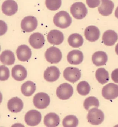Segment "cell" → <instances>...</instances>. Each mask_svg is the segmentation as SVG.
Here are the masks:
<instances>
[{
	"mask_svg": "<svg viewBox=\"0 0 118 127\" xmlns=\"http://www.w3.org/2000/svg\"><path fill=\"white\" fill-rule=\"evenodd\" d=\"M115 16L118 19V6L116 9L115 12Z\"/></svg>",
	"mask_w": 118,
	"mask_h": 127,
	"instance_id": "cell-35",
	"label": "cell"
},
{
	"mask_svg": "<svg viewBox=\"0 0 118 127\" xmlns=\"http://www.w3.org/2000/svg\"><path fill=\"white\" fill-rule=\"evenodd\" d=\"M16 54L19 60L21 62H26L30 59L32 52L28 46L25 45H22L18 47Z\"/></svg>",
	"mask_w": 118,
	"mask_h": 127,
	"instance_id": "cell-14",
	"label": "cell"
},
{
	"mask_svg": "<svg viewBox=\"0 0 118 127\" xmlns=\"http://www.w3.org/2000/svg\"><path fill=\"white\" fill-rule=\"evenodd\" d=\"M61 0H46L45 4L48 9L55 11L59 9L61 6Z\"/></svg>",
	"mask_w": 118,
	"mask_h": 127,
	"instance_id": "cell-31",
	"label": "cell"
},
{
	"mask_svg": "<svg viewBox=\"0 0 118 127\" xmlns=\"http://www.w3.org/2000/svg\"><path fill=\"white\" fill-rule=\"evenodd\" d=\"M18 4L13 0H6L2 4L1 9L4 14L8 16H11L18 11Z\"/></svg>",
	"mask_w": 118,
	"mask_h": 127,
	"instance_id": "cell-12",
	"label": "cell"
},
{
	"mask_svg": "<svg viewBox=\"0 0 118 127\" xmlns=\"http://www.w3.org/2000/svg\"><path fill=\"white\" fill-rule=\"evenodd\" d=\"M101 3L98 7L99 13L103 16H108L112 14L114 9V3L110 0H100Z\"/></svg>",
	"mask_w": 118,
	"mask_h": 127,
	"instance_id": "cell-16",
	"label": "cell"
},
{
	"mask_svg": "<svg viewBox=\"0 0 118 127\" xmlns=\"http://www.w3.org/2000/svg\"><path fill=\"white\" fill-rule=\"evenodd\" d=\"M103 96L106 99L113 100L118 97V85L110 83L103 87Z\"/></svg>",
	"mask_w": 118,
	"mask_h": 127,
	"instance_id": "cell-8",
	"label": "cell"
},
{
	"mask_svg": "<svg viewBox=\"0 0 118 127\" xmlns=\"http://www.w3.org/2000/svg\"><path fill=\"white\" fill-rule=\"evenodd\" d=\"M45 57L47 61L50 64H58L62 59V53L58 48L52 46L46 51Z\"/></svg>",
	"mask_w": 118,
	"mask_h": 127,
	"instance_id": "cell-4",
	"label": "cell"
},
{
	"mask_svg": "<svg viewBox=\"0 0 118 127\" xmlns=\"http://www.w3.org/2000/svg\"><path fill=\"white\" fill-rule=\"evenodd\" d=\"M77 90L80 95L86 96L90 93V86L89 83L86 81H81L77 85Z\"/></svg>",
	"mask_w": 118,
	"mask_h": 127,
	"instance_id": "cell-29",
	"label": "cell"
},
{
	"mask_svg": "<svg viewBox=\"0 0 118 127\" xmlns=\"http://www.w3.org/2000/svg\"><path fill=\"white\" fill-rule=\"evenodd\" d=\"M100 31L98 28L94 26H90L86 28L85 36L87 40L90 42L97 40L100 37Z\"/></svg>",
	"mask_w": 118,
	"mask_h": 127,
	"instance_id": "cell-17",
	"label": "cell"
},
{
	"mask_svg": "<svg viewBox=\"0 0 118 127\" xmlns=\"http://www.w3.org/2000/svg\"><path fill=\"white\" fill-rule=\"evenodd\" d=\"M60 122L59 116L55 113H49L44 118V124L47 127H57L59 125Z\"/></svg>",
	"mask_w": 118,
	"mask_h": 127,
	"instance_id": "cell-23",
	"label": "cell"
},
{
	"mask_svg": "<svg viewBox=\"0 0 118 127\" xmlns=\"http://www.w3.org/2000/svg\"><path fill=\"white\" fill-rule=\"evenodd\" d=\"M92 61L93 64L97 66H103L108 61V56L103 51H97L92 56Z\"/></svg>",
	"mask_w": 118,
	"mask_h": 127,
	"instance_id": "cell-22",
	"label": "cell"
},
{
	"mask_svg": "<svg viewBox=\"0 0 118 127\" xmlns=\"http://www.w3.org/2000/svg\"><path fill=\"white\" fill-rule=\"evenodd\" d=\"M84 56L82 51L74 50L70 51L67 56V60L70 64L78 65L82 62Z\"/></svg>",
	"mask_w": 118,
	"mask_h": 127,
	"instance_id": "cell-20",
	"label": "cell"
},
{
	"mask_svg": "<svg viewBox=\"0 0 118 127\" xmlns=\"http://www.w3.org/2000/svg\"><path fill=\"white\" fill-rule=\"evenodd\" d=\"M68 42L69 45L73 48H79L83 45L84 39L79 34L73 33L69 36Z\"/></svg>",
	"mask_w": 118,
	"mask_h": 127,
	"instance_id": "cell-26",
	"label": "cell"
},
{
	"mask_svg": "<svg viewBox=\"0 0 118 127\" xmlns=\"http://www.w3.org/2000/svg\"><path fill=\"white\" fill-rule=\"evenodd\" d=\"M60 70L55 66L48 67L45 70L44 77L48 82H53L56 81L60 77Z\"/></svg>",
	"mask_w": 118,
	"mask_h": 127,
	"instance_id": "cell-15",
	"label": "cell"
},
{
	"mask_svg": "<svg viewBox=\"0 0 118 127\" xmlns=\"http://www.w3.org/2000/svg\"><path fill=\"white\" fill-rule=\"evenodd\" d=\"M115 51L116 54L118 55V43L116 45V46Z\"/></svg>",
	"mask_w": 118,
	"mask_h": 127,
	"instance_id": "cell-36",
	"label": "cell"
},
{
	"mask_svg": "<svg viewBox=\"0 0 118 127\" xmlns=\"http://www.w3.org/2000/svg\"><path fill=\"white\" fill-rule=\"evenodd\" d=\"M0 59L2 64L7 65L14 64L15 61L14 53L8 50H5L1 53Z\"/></svg>",
	"mask_w": 118,
	"mask_h": 127,
	"instance_id": "cell-24",
	"label": "cell"
},
{
	"mask_svg": "<svg viewBox=\"0 0 118 127\" xmlns=\"http://www.w3.org/2000/svg\"><path fill=\"white\" fill-rule=\"evenodd\" d=\"M29 42L30 45L33 48L39 49L44 46L45 40L44 36L42 33L36 32L30 36Z\"/></svg>",
	"mask_w": 118,
	"mask_h": 127,
	"instance_id": "cell-11",
	"label": "cell"
},
{
	"mask_svg": "<svg viewBox=\"0 0 118 127\" xmlns=\"http://www.w3.org/2000/svg\"><path fill=\"white\" fill-rule=\"evenodd\" d=\"M62 124L64 127H77L79 124V120L75 116L69 115L64 118Z\"/></svg>",
	"mask_w": 118,
	"mask_h": 127,
	"instance_id": "cell-28",
	"label": "cell"
},
{
	"mask_svg": "<svg viewBox=\"0 0 118 127\" xmlns=\"http://www.w3.org/2000/svg\"><path fill=\"white\" fill-rule=\"evenodd\" d=\"M9 69L4 65H1L0 67V80L4 81L7 80L10 76Z\"/></svg>",
	"mask_w": 118,
	"mask_h": 127,
	"instance_id": "cell-32",
	"label": "cell"
},
{
	"mask_svg": "<svg viewBox=\"0 0 118 127\" xmlns=\"http://www.w3.org/2000/svg\"><path fill=\"white\" fill-rule=\"evenodd\" d=\"M27 74L26 69L22 65H16L12 69V77L17 81H22L24 80L27 77Z\"/></svg>",
	"mask_w": 118,
	"mask_h": 127,
	"instance_id": "cell-18",
	"label": "cell"
},
{
	"mask_svg": "<svg viewBox=\"0 0 118 127\" xmlns=\"http://www.w3.org/2000/svg\"><path fill=\"white\" fill-rule=\"evenodd\" d=\"M42 119L41 113L36 110H31L27 112L25 116V121L29 126H37L40 123Z\"/></svg>",
	"mask_w": 118,
	"mask_h": 127,
	"instance_id": "cell-6",
	"label": "cell"
},
{
	"mask_svg": "<svg viewBox=\"0 0 118 127\" xmlns=\"http://www.w3.org/2000/svg\"><path fill=\"white\" fill-rule=\"evenodd\" d=\"M83 106L84 108L87 110H89L93 106L98 107L99 106V100L95 97H89L85 100Z\"/></svg>",
	"mask_w": 118,
	"mask_h": 127,
	"instance_id": "cell-30",
	"label": "cell"
},
{
	"mask_svg": "<svg viewBox=\"0 0 118 127\" xmlns=\"http://www.w3.org/2000/svg\"><path fill=\"white\" fill-rule=\"evenodd\" d=\"M24 107L22 100L17 97H13L9 100L7 103L8 110L12 113L19 112Z\"/></svg>",
	"mask_w": 118,
	"mask_h": 127,
	"instance_id": "cell-21",
	"label": "cell"
},
{
	"mask_svg": "<svg viewBox=\"0 0 118 127\" xmlns=\"http://www.w3.org/2000/svg\"><path fill=\"white\" fill-rule=\"evenodd\" d=\"M104 119V115L101 110L97 107L90 109L87 116V119L90 124L94 125L101 124Z\"/></svg>",
	"mask_w": 118,
	"mask_h": 127,
	"instance_id": "cell-2",
	"label": "cell"
},
{
	"mask_svg": "<svg viewBox=\"0 0 118 127\" xmlns=\"http://www.w3.org/2000/svg\"><path fill=\"white\" fill-rule=\"evenodd\" d=\"M73 94V88L68 83L61 84L56 90V95L60 99L65 100L69 99Z\"/></svg>",
	"mask_w": 118,
	"mask_h": 127,
	"instance_id": "cell-5",
	"label": "cell"
},
{
	"mask_svg": "<svg viewBox=\"0 0 118 127\" xmlns=\"http://www.w3.org/2000/svg\"><path fill=\"white\" fill-rule=\"evenodd\" d=\"M118 34L113 30H109L106 31L103 34L102 41L104 45L107 46L114 45L118 41Z\"/></svg>",
	"mask_w": 118,
	"mask_h": 127,
	"instance_id": "cell-19",
	"label": "cell"
},
{
	"mask_svg": "<svg viewBox=\"0 0 118 127\" xmlns=\"http://www.w3.org/2000/svg\"><path fill=\"white\" fill-rule=\"evenodd\" d=\"M38 21L36 17L32 16L25 17L21 21V27L24 31L31 32L36 29Z\"/></svg>",
	"mask_w": 118,
	"mask_h": 127,
	"instance_id": "cell-9",
	"label": "cell"
},
{
	"mask_svg": "<svg viewBox=\"0 0 118 127\" xmlns=\"http://www.w3.org/2000/svg\"><path fill=\"white\" fill-rule=\"evenodd\" d=\"M53 22L57 27L66 29L71 25L72 18L67 12L61 11L55 15L53 18Z\"/></svg>",
	"mask_w": 118,
	"mask_h": 127,
	"instance_id": "cell-1",
	"label": "cell"
},
{
	"mask_svg": "<svg viewBox=\"0 0 118 127\" xmlns=\"http://www.w3.org/2000/svg\"><path fill=\"white\" fill-rule=\"evenodd\" d=\"M63 75L66 80L74 83L79 80L82 76V73L78 68L69 67L64 70Z\"/></svg>",
	"mask_w": 118,
	"mask_h": 127,
	"instance_id": "cell-10",
	"label": "cell"
},
{
	"mask_svg": "<svg viewBox=\"0 0 118 127\" xmlns=\"http://www.w3.org/2000/svg\"><path fill=\"white\" fill-rule=\"evenodd\" d=\"M111 77L115 83H118V68L113 71L111 74Z\"/></svg>",
	"mask_w": 118,
	"mask_h": 127,
	"instance_id": "cell-34",
	"label": "cell"
},
{
	"mask_svg": "<svg viewBox=\"0 0 118 127\" xmlns=\"http://www.w3.org/2000/svg\"><path fill=\"white\" fill-rule=\"evenodd\" d=\"M95 77L98 82L102 85L107 83L109 80V73L104 68H98L97 70Z\"/></svg>",
	"mask_w": 118,
	"mask_h": 127,
	"instance_id": "cell-27",
	"label": "cell"
},
{
	"mask_svg": "<svg viewBox=\"0 0 118 127\" xmlns=\"http://www.w3.org/2000/svg\"><path fill=\"white\" fill-rule=\"evenodd\" d=\"M50 97L47 94L43 92L37 93L34 96L33 103L37 109H44L49 105Z\"/></svg>",
	"mask_w": 118,
	"mask_h": 127,
	"instance_id": "cell-7",
	"label": "cell"
},
{
	"mask_svg": "<svg viewBox=\"0 0 118 127\" xmlns=\"http://www.w3.org/2000/svg\"><path fill=\"white\" fill-rule=\"evenodd\" d=\"M86 3L90 8H94L100 5V0H86Z\"/></svg>",
	"mask_w": 118,
	"mask_h": 127,
	"instance_id": "cell-33",
	"label": "cell"
},
{
	"mask_svg": "<svg viewBox=\"0 0 118 127\" xmlns=\"http://www.w3.org/2000/svg\"><path fill=\"white\" fill-rule=\"evenodd\" d=\"M36 89V85L31 81H27L22 84L21 88L22 93L24 96L29 97L31 96Z\"/></svg>",
	"mask_w": 118,
	"mask_h": 127,
	"instance_id": "cell-25",
	"label": "cell"
},
{
	"mask_svg": "<svg viewBox=\"0 0 118 127\" xmlns=\"http://www.w3.org/2000/svg\"><path fill=\"white\" fill-rule=\"evenodd\" d=\"M70 13L74 18L77 19H82L87 15L88 9L86 6L82 2H76L71 5Z\"/></svg>",
	"mask_w": 118,
	"mask_h": 127,
	"instance_id": "cell-3",
	"label": "cell"
},
{
	"mask_svg": "<svg viewBox=\"0 0 118 127\" xmlns=\"http://www.w3.org/2000/svg\"><path fill=\"white\" fill-rule=\"evenodd\" d=\"M64 39L63 34L58 30H52L47 34V40L52 45H60L63 41Z\"/></svg>",
	"mask_w": 118,
	"mask_h": 127,
	"instance_id": "cell-13",
	"label": "cell"
}]
</instances>
